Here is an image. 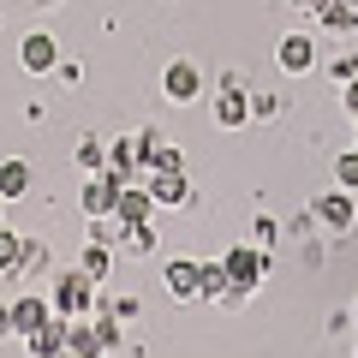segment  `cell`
<instances>
[{"instance_id": "obj_25", "label": "cell", "mask_w": 358, "mask_h": 358, "mask_svg": "<svg viewBox=\"0 0 358 358\" xmlns=\"http://www.w3.org/2000/svg\"><path fill=\"white\" fill-rule=\"evenodd\" d=\"M322 72H329L334 84H346V78H358V54H341V60H329Z\"/></svg>"}, {"instance_id": "obj_24", "label": "cell", "mask_w": 358, "mask_h": 358, "mask_svg": "<svg viewBox=\"0 0 358 358\" xmlns=\"http://www.w3.org/2000/svg\"><path fill=\"white\" fill-rule=\"evenodd\" d=\"M155 143H162V131H155V126H143L138 138H131V150H138V162H143V167H150V155H155Z\"/></svg>"}, {"instance_id": "obj_34", "label": "cell", "mask_w": 358, "mask_h": 358, "mask_svg": "<svg viewBox=\"0 0 358 358\" xmlns=\"http://www.w3.org/2000/svg\"><path fill=\"white\" fill-rule=\"evenodd\" d=\"M352 150H358V131H352Z\"/></svg>"}, {"instance_id": "obj_29", "label": "cell", "mask_w": 358, "mask_h": 358, "mask_svg": "<svg viewBox=\"0 0 358 358\" xmlns=\"http://www.w3.org/2000/svg\"><path fill=\"white\" fill-rule=\"evenodd\" d=\"M0 334H13V305H0Z\"/></svg>"}, {"instance_id": "obj_32", "label": "cell", "mask_w": 358, "mask_h": 358, "mask_svg": "<svg viewBox=\"0 0 358 358\" xmlns=\"http://www.w3.org/2000/svg\"><path fill=\"white\" fill-rule=\"evenodd\" d=\"M36 6H60V0H36Z\"/></svg>"}, {"instance_id": "obj_3", "label": "cell", "mask_w": 358, "mask_h": 358, "mask_svg": "<svg viewBox=\"0 0 358 358\" xmlns=\"http://www.w3.org/2000/svg\"><path fill=\"white\" fill-rule=\"evenodd\" d=\"M215 126H221V131L251 126V96H245L239 78H227V84H221V96H215Z\"/></svg>"}, {"instance_id": "obj_36", "label": "cell", "mask_w": 358, "mask_h": 358, "mask_svg": "<svg viewBox=\"0 0 358 358\" xmlns=\"http://www.w3.org/2000/svg\"><path fill=\"white\" fill-rule=\"evenodd\" d=\"M352 6H358V0H352Z\"/></svg>"}, {"instance_id": "obj_10", "label": "cell", "mask_w": 358, "mask_h": 358, "mask_svg": "<svg viewBox=\"0 0 358 358\" xmlns=\"http://www.w3.org/2000/svg\"><path fill=\"white\" fill-rule=\"evenodd\" d=\"M24 346H30V358H60V352H66V317L54 310L42 329H30V334H24Z\"/></svg>"}, {"instance_id": "obj_5", "label": "cell", "mask_w": 358, "mask_h": 358, "mask_svg": "<svg viewBox=\"0 0 358 358\" xmlns=\"http://www.w3.org/2000/svg\"><path fill=\"white\" fill-rule=\"evenodd\" d=\"M114 203H120V179L108 173H84V215H114Z\"/></svg>"}, {"instance_id": "obj_22", "label": "cell", "mask_w": 358, "mask_h": 358, "mask_svg": "<svg viewBox=\"0 0 358 358\" xmlns=\"http://www.w3.org/2000/svg\"><path fill=\"white\" fill-rule=\"evenodd\" d=\"M334 179H341V192H358V150H346L334 162Z\"/></svg>"}, {"instance_id": "obj_4", "label": "cell", "mask_w": 358, "mask_h": 358, "mask_svg": "<svg viewBox=\"0 0 358 358\" xmlns=\"http://www.w3.org/2000/svg\"><path fill=\"white\" fill-rule=\"evenodd\" d=\"M275 66L281 72H310L317 66V36H305V30H293V36H281V48H275Z\"/></svg>"}, {"instance_id": "obj_12", "label": "cell", "mask_w": 358, "mask_h": 358, "mask_svg": "<svg viewBox=\"0 0 358 358\" xmlns=\"http://www.w3.org/2000/svg\"><path fill=\"white\" fill-rule=\"evenodd\" d=\"M150 209H155L150 185H120V203H114V215L126 221V227H138V221H150Z\"/></svg>"}, {"instance_id": "obj_31", "label": "cell", "mask_w": 358, "mask_h": 358, "mask_svg": "<svg viewBox=\"0 0 358 358\" xmlns=\"http://www.w3.org/2000/svg\"><path fill=\"white\" fill-rule=\"evenodd\" d=\"M0 227H6V197H0Z\"/></svg>"}, {"instance_id": "obj_21", "label": "cell", "mask_w": 358, "mask_h": 358, "mask_svg": "<svg viewBox=\"0 0 358 358\" xmlns=\"http://www.w3.org/2000/svg\"><path fill=\"white\" fill-rule=\"evenodd\" d=\"M120 329H126V322H120V317H108V310L96 317V341H102V352H114V346H120Z\"/></svg>"}, {"instance_id": "obj_9", "label": "cell", "mask_w": 358, "mask_h": 358, "mask_svg": "<svg viewBox=\"0 0 358 358\" xmlns=\"http://www.w3.org/2000/svg\"><path fill=\"white\" fill-rule=\"evenodd\" d=\"M162 281L173 299H197V287H203V263H192V257H173V263L162 268Z\"/></svg>"}, {"instance_id": "obj_18", "label": "cell", "mask_w": 358, "mask_h": 358, "mask_svg": "<svg viewBox=\"0 0 358 358\" xmlns=\"http://www.w3.org/2000/svg\"><path fill=\"white\" fill-rule=\"evenodd\" d=\"M78 167H84V173H102L108 167V143L102 138H78Z\"/></svg>"}, {"instance_id": "obj_11", "label": "cell", "mask_w": 358, "mask_h": 358, "mask_svg": "<svg viewBox=\"0 0 358 358\" xmlns=\"http://www.w3.org/2000/svg\"><path fill=\"white\" fill-rule=\"evenodd\" d=\"M310 13H317V24L329 30V36H352V30H358V6H352V0H317Z\"/></svg>"}, {"instance_id": "obj_14", "label": "cell", "mask_w": 358, "mask_h": 358, "mask_svg": "<svg viewBox=\"0 0 358 358\" xmlns=\"http://www.w3.org/2000/svg\"><path fill=\"white\" fill-rule=\"evenodd\" d=\"M317 221H322V227H329V233H352V197H346V192H334V197H322V203H317Z\"/></svg>"}, {"instance_id": "obj_19", "label": "cell", "mask_w": 358, "mask_h": 358, "mask_svg": "<svg viewBox=\"0 0 358 358\" xmlns=\"http://www.w3.org/2000/svg\"><path fill=\"white\" fill-rule=\"evenodd\" d=\"M227 268H221V263H203V287H197V299H215V305H221V299H227Z\"/></svg>"}, {"instance_id": "obj_35", "label": "cell", "mask_w": 358, "mask_h": 358, "mask_svg": "<svg viewBox=\"0 0 358 358\" xmlns=\"http://www.w3.org/2000/svg\"><path fill=\"white\" fill-rule=\"evenodd\" d=\"M352 322H358V305H352Z\"/></svg>"}, {"instance_id": "obj_28", "label": "cell", "mask_w": 358, "mask_h": 358, "mask_svg": "<svg viewBox=\"0 0 358 358\" xmlns=\"http://www.w3.org/2000/svg\"><path fill=\"white\" fill-rule=\"evenodd\" d=\"M341 90H346V96H341V102H346V114H352V120H358V78H346V84H341Z\"/></svg>"}, {"instance_id": "obj_17", "label": "cell", "mask_w": 358, "mask_h": 358, "mask_svg": "<svg viewBox=\"0 0 358 358\" xmlns=\"http://www.w3.org/2000/svg\"><path fill=\"white\" fill-rule=\"evenodd\" d=\"M78 268H84V275H90V281H96V287H102V281H108V268H114V251H108V245L96 239V245H90V251H84V263H78Z\"/></svg>"}, {"instance_id": "obj_30", "label": "cell", "mask_w": 358, "mask_h": 358, "mask_svg": "<svg viewBox=\"0 0 358 358\" xmlns=\"http://www.w3.org/2000/svg\"><path fill=\"white\" fill-rule=\"evenodd\" d=\"M293 6H299V13H310V6H317V0H293Z\"/></svg>"}, {"instance_id": "obj_8", "label": "cell", "mask_w": 358, "mask_h": 358, "mask_svg": "<svg viewBox=\"0 0 358 358\" xmlns=\"http://www.w3.org/2000/svg\"><path fill=\"white\" fill-rule=\"evenodd\" d=\"M18 60H24V72H54V66H60V48H54L48 30H30V36L18 42Z\"/></svg>"}, {"instance_id": "obj_23", "label": "cell", "mask_w": 358, "mask_h": 358, "mask_svg": "<svg viewBox=\"0 0 358 358\" xmlns=\"http://www.w3.org/2000/svg\"><path fill=\"white\" fill-rule=\"evenodd\" d=\"M24 268H36V275L48 268V245H42V239H24V263H18V275H24Z\"/></svg>"}, {"instance_id": "obj_16", "label": "cell", "mask_w": 358, "mask_h": 358, "mask_svg": "<svg viewBox=\"0 0 358 358\" xmlns=\"http://www.w3.org/2000/svg\"><path fill=\"white\" fill-rule=\"evenodd\" d=\"M24 192H30V162L24 155H6V162H0V197L13 203V197H24Z\"/></svg>"}, {"instance_id": "obj_13", "label": "cell", "mask_w": 358, "mask_h": 358, "mask_svg": "<svg viewBox=\"0 0 358 358\" xmlns=\"http://www.w3.org/2000/svg\"><path fill=\"white\" fill-rule=\"evenodd\" d=\"M48 317H54V305H48V299H36V293L13 299V334H30V329H42Z\"/></svg>"}, {"instance_id": "obj_1", "label": "cell", "mask_w": 358, "mask_h": 358, "mask_svg": "<svg viewBox=\"0 0 358 358\" xmlns=\"http://www.w3.org/2000/svg\"><path fill=\"white\" fill-rule=\"evenodd\" d=\"M60 317H90L96 310V281H90L84 268H66L60 281H54V299H48Z\"/></svg>"}, {"instance_id": "obj_33", "label": "cell", "mask_w": 358, "mask_h": 358, "mask_svg": "<svg viewBox=\"0 0 358 358\" xmlns=\"http://www.w3.org/2000/svg\"><path fill=\"white\" fill-rule=\"evenodd\" d=\"M60 358H84V352H60Z\"/></svg>"}, {"instance_id": "obj_26", "label": "cell", "mask_w": 358, "mask_h": 358, "mask_svg": "<svg viewBox=\"0 0 358 358\" xmlns=\"http://www.w3.org/2000/svg\"><path fill=\"white\" fill-rule=\"evenodd\" d=\"M150 167H185V155H179L173 143H155V155H150ZM150 167H143V173H150Z\"/></svg>"}, {"instance_id": "obj_6", "label": "cell", "mask_w": 358, "mask_h": 358, "mask_svg": "<svg viewBox=\"0 0 358 358\" xmlns=\"http://www.w3.org/2000/svg\"><path fill=\"white\" fill-rule=\"evenodd\" d=\"M150 197H155V209L162 203H185V197H192L185 167H150Z\"/></svg>"}, {"instance_id": "obj_27", "label": "cell", "mask_w": 358, "mask_h": 358, "mask_svg": "<svg viewBox=\"0 0 358 358\" xmlns=\"http://www.w3.org/2000/svg\"><path fill=\"white\" fill-rule=\"evenodd\" d=\"M257 245H263V251H275V215L257 221Z\"/></svg>"}, {"instance_id": "obj_15", "label": "cell", "mask_w": 358, "mask_h": 358, "mask_svg": "<svg viewBox=\"0 0 358 358\" xmlns=\"http://www.w3.org/2000/svg\"><path fill=\"white\" fill-rule=\"evenodd\" d=\"M108 173H114L120 185H131V179L143 173V162H138V150H131V138H120V143H108Z\"/></svg>"}, {"instance_id": "obj_2", "label": "cell", "mask_w": 358, "mask_h": 358, "mask_svg": "<svg viewBox=\"0 0 358 358\" xmlns=\"http://www.w3.org/2000/svg\"><path fill=\"white\" fill-rule=\"evenodd\" d=\"M221 268H227V281H233V287H245V293H251L268 268H275V257H268L263 245H233V251L221 257Z\"/></svg>"}, {"instance_id": "obj_7", "label": "cell", "mask_w": 358, "mask_h": 358, "mask_svg": "<svg viewBox=\"0 0 358 358\" xmlns=\"http://www.w3.org/2000/svg\"><path fill=\"white\" fill-rule=\"evenodd\" d=\"M162 90H167V102H197V90H203V72H197L192 60H173L162 72Z\"/></svg>"}, {"instance_id": "obj_20", "label": "cell", "mask_w": 358, "mask_h": 358, "mask_svg": "<svg viewBox=\"0 0 358 358\" xmlns=\"http://www.w3.org/2000/svg\"><path fill=\"white\" fill-rule=\"evenodd\" d=\"M18 263H24V239L0 227V275H18Z\"/></svg>"}]
</instances>
